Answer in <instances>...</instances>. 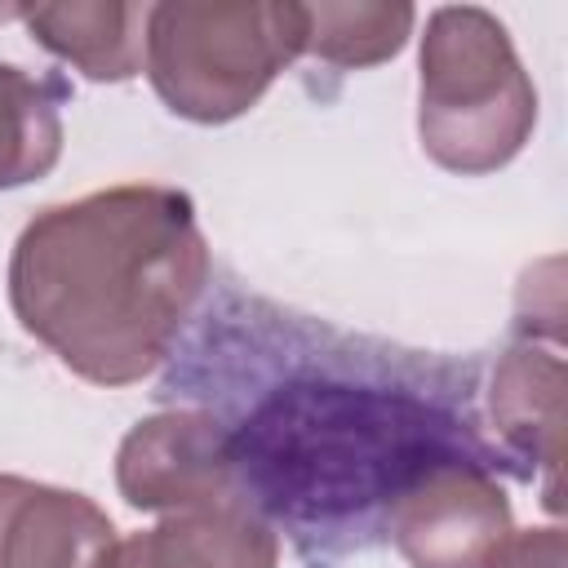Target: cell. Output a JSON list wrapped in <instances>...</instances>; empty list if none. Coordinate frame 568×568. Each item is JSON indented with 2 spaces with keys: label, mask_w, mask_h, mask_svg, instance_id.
<instances>
[{
  "label": "cell",
  "mask_w": 568,
  "mask_h": 568,
  "mask_svg": "<svg viewBox=\"0 0 568 568\" xmlns=\"http://www.w3.org/2000/svg\"><path fill=\"white\" fill-rule=\"evenodd\" d=\"M9 306L89 386L151 377L209 284V240L178 186L120 182L40 209L9 253Z\"/></svg>",
  "instance_id": "1"
},
{
  "label": "cell",
  "mask_w": 568,
  "mask_h": 568,
  "mask_svg": "<svg viewBox=\"0 0 568 568\" xmlns=\"http://www.w3.org/2000/svg\"><path fill=\"white\" fill-rule=\"evenodd\" d=\"M435 413L364 395L346 386H297L271 399L244 435H235L240 466L257 462L271 510L333 515L342 506L395 497L426 462L457 457L448 422L426 426Z\"/></svg>",
  "instance_id": "2"
},
{
  "label": "cell",
  "mask_w": 568,
  "mask_h": 568,
  "mask_svg": "<svg viewBox=\"0 0 568 568\" xmlns=\"http://www.w3.org/2000/svg\"><path fill=\"white\" fill-rule=\"evenodd\" d=\"M537 129V89L497 13L439 4L417 53L422 151L462 178L506 169Z\"/></svg>",
  "instance_id": "3"
},
{
  "label": "cell",
  "mask_w": 568,
  "mask_h": 568,
  "mask_svg": "<svg viewBox=\"0 0 568 568\" xmlns=\"http://www.w3.org/2000/svg\"><path fill=\"white\" fill-rule=\"evenodd\" d=\"M306 53L297 0H164L146 4L142 71L155 98L191 124H226Z\"/></svg>",
  "instance_id": "4"
},
{
  "label": "cell",
  "mask_w": 568,
  "mask_h": 568,
  "mask_svg": "<svg viewBox=\"0 0 568 568\" xmlns=\"http://www.w3.org/2000/svg\"><path fill=\"white\" fill-rule=\"evenodd\" d=\"M386 532L408 568H479L510 532V497L475 457H435L386 501Z\"/></svg>",
  "instance_id": "5"
},
{
  "label": "cell",
  "mask_w": 568,
  "mask_h": 568,
  "mask_svg": "<svg viewBox=\"0 0 568 568\" xmlns=\"http://www.w3.org/2000/svg\"><path fill=\"white\" fill-rule=\"evenodd\" d=\"M235 435L204 408L151 413L115 448V488L146 515L235 501Z\"/></svg>",
  "instance_id": "6"
},
{
  "label": "cell",
  "mask_w": 568,
  "mask_h": 568,
  "mask_svg": "<svg viewBox=\"0 0 568 568\" xmlns=\"http://www.w3.org/2000/svg\"><path fill=\"white\" fill-rule=\"evenodd\" d=\"M115 541V524L93 497L0 475V568H98Z\"/></svg>",
  "instance_id": "7"
},
{
  "label": "cell",
  "mask_w": 568,
  "mask_h": 568,
  "mask_svg": "<svg viewBox=\"0 0 568 568\" xmlns=\"http://www.w3.org/2000/svg\"><path fill=\"white\" fill-rule=\"evenodd\" d=\"M98 568H280V537L244 501H217L120 537Z\"/></svg>",
  "instance_id": "8"
},
{
  "label": "cell",
  "mask_w": 568,
  "mask_h": 568,
  "mask_svg": "<svg viewBox=\"0 0 568 568\" xmlns=\"http://www.w3.org/2000/svg\"><path fill=\"white\" fill-rule=\"evenodd\" d=\"M564 386L568 368L555 351L519 342L510 346L488 382V413L501 435V444L519 457L546 470L541 501L546 510H559V466H564Z\"/></svg>",
  "instance_id": "9"
},
{
  "label": "cell",
  "mask_w": 568,
  "mask_h": 568,
  "mask_svg": "<svg viewBox=\"0 0 568 568\" xmlns=\"http://www.w3.org/2000/svg\"><path fill=\"white\" fill-rule=\"evenodd\" d=\"M31 40L75 67L84 80L124 84L142 71L146 58V4L124 0H58V4H18Z\"/></svg>",
  "instance_id": "10"
},
{
  "label": "cell",
  "mask_w": 568,
  "mask_h": 568,
  "mask_svg": "<svg viewBox=\"0 0 568 568\" xmlns=\"http://www.w3.org/2000/svg\"><path fill=\"white\" fill-rule=\"evenodd\" d=\"M62 84L0 62V191L40 182L62 160Z\"/></svg>",
  "instance_id": "11"
},
{
  "label": "cell",
  "mask_w": 568,
  "mask_h": 568,
  "mask_svg": "<svg viewBox=\"0 0 568 568\" xmlns=\"http://www.w3.org/2000/svg\"><path fill=\"white\" fill-rule=\"evenodd\" d=\"M413 22L404 0H320L306 4V53L342 71L377 67L408 44Z\"/></svg>",
  "instance_id": "12"
},
{
  "label": "cell",
  "mask_w": 568,
  "mask_h": 568,
  "mask_svg": "<svg viewBox=\"0 0 568 568\" xmlns=\"http://www.w3.org/2000/svg\"><path fill=\"white\" fill-rule=\"evenodd\" d=\"M479 568H568V541L559 524L546 528H510Z\"/></svg>",
  "instance_id": "13"
}]
</instances>
